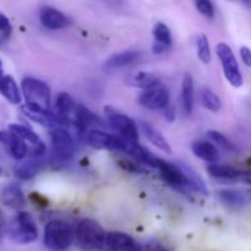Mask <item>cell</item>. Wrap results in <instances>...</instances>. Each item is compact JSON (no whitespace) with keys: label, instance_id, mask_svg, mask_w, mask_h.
I'll list each match as a JSON object with an SVG mask.
<instances>
[{"label":"cell","instance_id":"44","mask_svg":"<svg viewBox=\"0 0 251 251\" xmlns=\"http://www.w3.org/2000/svg\"><path fill=\"white\" fill-rule=\"evenodd\" d=\"M0 173H1V169H0Z\"/></svg>","mask_w":251,"mask_h":251},{"label":"cell","instance_id":"42","mask_svg":"<svg viewBox=\"0 0 251 251\" xmlns=\"http://www.w3.org/2000/svg\"><path fill=\"white\" fill-rule=\"evenodd\" d=\"M0 44H1V38H0Z\"/></svg>","mask_w":251,"mask_h":251},{"label":"cell","instance_id":"6","mask_svg":"<svg viewBox=\"0 0 251 251\" xmlns=\"http://www.w3.org/2000/svg\"><path fill=\"white\" fill-rule=\"evenodd\" d=\"M216 51H217L221 64H222L223 73H225V76L228 82L233 87H242L244 81H243L242 73H240L239 65H238V61L235 59L232 48L227 43H223L222 42V43L217 44Z\"/></svg>","mask_w":251,"mask_h":251},{"label":"cell","instance_id":"36","mask_svg":"<svg viewBox=\"0 0 251 251\" xmlns=\"http://www.w3.org/2000/svg\"><path fill=\"white\" fill-rule=\"evenodd\" d=\"M166 112H164V115H166V119L168 120V122H173L174 119H176V112H174L173 108L169 105L168 108H166Z\"/></svg>","mask_w":251,"mask_h":251},{"label":"cell","instance_id":"28","mask_svg":"<svg viewBox=\"0 0 251 251\" xmlns=\"http://www.w3.org/2000/svg\"><path fill=\"white\" fill-rule=\"evenodd\" d=\"M159 83L158 77L154 74L149 73V71H140L132 77V85L136 87L149 90V88L154 87Z\"/></svg>","mask_w":251,"mask_h":251},{"label":"cell","instance_id":"5","mask_svg":"<svg viewBox=\"0 0 251 251\" xmlns=\"http://www.w3.org/2000/svg\"><path fill=\"white\" fill-rule=\"evenodd\" d=\"M104 114L108 124L120 135V137L132 142H139V129L131 118L109 105L104 108Z\"/></svg>","mask_w":251,"mask_h":251},{"label":"cell","instance_id":"2","mask_svg":"<svg viewBox=\"0 0 251 251\" xmlns=\"http://www.w3.org/2000/svg\"><path fill=\"white\" fill-rule=\"evenodd\" d=\"M105 234L100 223L91 218H83L75 228V242L83 251L102 250Z\"/></svg>","mask_w":251,"mask_h":251},{"label":"cell","instance_id":"15","mask_svg":"<svg viewBox=\"0 0 251 251\" xmlns=\"http://www.w3.org/2000/svg\"><path fill=\"white\" fill-rule=\"evenodd\" d=\"M39 20L48 29H61L69 26V19L59 10L51 6H43L39 11Z\"/></svg>","mask_w":251,"mask_h":251},{"label":"cell","instance_id":"19","mask_svg":"<svg viewBox=\"0 0 251 251\" xmlns=\"http://www.w3.org/2000/svg\"><path fill=\"white\" fill-rule=\"evenodd\" d=\"M152 33H153V38L156 41V43L153 44V53H163L172 46V33L167 25L158 22L154 25Z\"/></svg>","mask_w":251,"mask_h":251},{"label":"cell","instance_id":"33","mask_svg":"<svg viewBox=\"0 0 251 251\" xmlns=\"http://www.w3.org/2000/svg\"><path fill=\"white\" fill-rule=\"evenodd\" d=\"M118 164H119L120 168H123L124 171L126 172H130V173H144V169H142V167L140 166V164L135 163L134 161H131V159H126V158H122L118 161Z\"/></svg>","mask_w":251,"mask_h":251},{"label":"cell","instance_id":"17","mask_svg":"<svg viewBox=\"0 0 251 251\" xmlns=\"http://www.w3.org/2000/svg\"><path fill=\"white\" fill-rule=\"evenodd\" d=\"M0 199L6 207L12 208V210H20L26 203L24 191L17 184H9L5 186L0 194Z\"/></svg>","mask_w":251,"mask_h":251},{"label":"cell","instance_id":"22","mask_svg":"<svg viewBox=\"0 0 251 251\" xmlns=\"http://www.w3.org/2000/svg\"><path fill=\"white\" fill-rule=\"evenodd\" d=\"M194 154L198 156L202 161L210 162V163H216L220 159V152L217 147L213 144L207 141H196L191 145Z\"/></svg>","mask_w":251,"mask_h":251},{"label":"cell","instance_id":"4","mask_svg":"<svg viewBox=\"0 0 251 251\" xmlns=\"http://www.w3.org/2000/svg\"><path fill=\"white\" fill-rule=\"evenodd\" d=\"M9 237L17 244H29L38 238V228L31 213H17L9 227Z\"/></svg>","mask_w":251,"mask_h":251},{"label":"cell","instance_id":"38","mask_svg":"<svg viewBox=\"0 0 251 251\" xmlns=\"http://www.w3.org/2000/svg\"><path fill=\"white\" fill-rule=\"evenodd\" d=\"M233 1H239L242 2V4H244L245 6L251 7V0H233Z\"/></svg>","mask_w":251,"mask_h":251},{"label":"cell","instance_id":"32","mask_svg":"<svg viewBox=\"0 0 251 251\" xmlns=\"http://www.w3.org/2000/svg\"><path fill=\"white\" fill-rule=\"evenodd\" d=\"M194 2H195L196 9L201 15L210 20L215 17V7H213L211 0H194Z\"/></svg>","mask_w":251,"mask_h":251},{"label":"cell","instance_id":"14","mask_svg":"<svg viewBox=\"0 0 251 251\" xmlns=\"http://www.w3.org/2000/svg\"><path fill=\"white\" fill-rule=\"evenodd\" d=\"M76 105L77 104L69 93H59L55 100V115L58 117L60 124H70L74 113H75Z\"/></svg>","mask_w":251,"mask_h":251},{"label":"cell","instance_id":"27","mask_svg":"<svg viewBox=\"0 0 251 251\" xmlns=\"http://www.w3.org/2000/svg\"><path fill=\"white\" fill-rule=\"evenodd\" d=\"M178 166L180 167L181 171H183L184 174H185V176H186V179H188L189 184H190L191 189H194V190L199 191V193H201V194H207V189H206L205 183H203V180L201 179V176H199L195 171H193V169H191L190 167L185 163H179Z\"/></svg>","mask_w":251,"mask_h":251},{"label":"cell","instance_id":"26","mask_svg":"<svg viewBox=\"0 0 251 251\" xmlns=\"http://www.w3.org/2000/svg\"><path fill=\"white\" fill-rule=\"evenodd\" d=\"M39 169H41V163L38 159L31 158L19 164L15 169V173L22 180H29L38 174Z\"/></svg>","mask_w":251,"mask_h":251},{"label":"cell","instance_id":"11","mask_svg":"<svg viewBox=\"0 0 251 251\" xmlns=\"http://www.w3.org/2000/svg\"><path fill=\"white\" fill-rule=\"evenodd\" d=\"M103 251H141L140 245L123 232H109L105 234L103 242Z\"/></svg>","mask_w":251,"mask_h":251},{"label":"cell","instance_id":"41","mask_svg":"<svg viewBox=\"0 0 251 251\" xmlns=\"http://www.w3.org/2000/svg\"><path fill=\"white\" fill-rule=\"evenodd\" d=\"M0 238H1V226H0Z\"/></svg>","mask_w":251,"mask_h":251},{"label":"cell","instance_id":"20","mask_svg":"<svg viewBox=\"0 0 251 251\" xmlns=\"http://www.w3.org/2000/svg\"><path fill=\"white\" fill-rule=\"evenodd\" d=\"M140 58V51L137 50H126L122 53L114 54L109 56L104 63L105 70H114V69L124 68V66L130 65L135 63Z\"/></svg>","mask_w":251,"mask_h":251},{"label":"cell","instance_id":"8","mask_svg":"<svg viewBox=\"0 0 251 251\" xmlns=\"http://www.w3.org/2000/svg\"><path fill=\"white\" fill-rule=\"evenodd\" d=\"M156 168L159 171L162 179L171 188L176 189L178 191H184V193L190 188V184H189L185 174H184V172L181 171L178 164L171 163V162L158 158Z\"/></svg>","mask_w":251,"mask_h":251},{"label":"cell","instance_id":"3","mask_svg":"<svg viewBox=\"0 0 251 251\" xmlns=\"http://www.w3.org/2000/svg\"><path fill=\"white\" fill-rule=\"evenodd\" d=\"M75 242V229L69 223L54 220L44 228V245L51 251H65Z\"/></svg>","mask_w":251,"mask_h":251},{"label":"cell","instance_id":"1","mask_svg":"<svg viewBox=\"0 0 251 251\" xmlns=\"http://www.w3.org/2000/svg\"><path fill=\"white\" fill-rule=\"evenodd\" d=\"M26 107L33 110H50V88L44 81L36 77H25L21 81Z\"/></svg>","mask_w":251,"mask_h":251},{"label":"cell","instance_id":"24","mask_svg":"<svg viewBox=\"0 0 251 251\" xmlns=\"http://www.w3.org/2000/svg\"><path fill=\"white\" fill-rule=\"evenodd\" d=\"M207 172L211 176L218 179H227V180H239L242 171L232 166H223V164L213 163L207 167Z\"/></svg>","mask_w":251,"mask_h":251},{"label":"cell","instance_id":"10","mask_svg":"<svg viewBox=\"0 0 251 251\" xmlns=\"http://www.w3.org/2000/svg\"><path fill=\"white\" fill-rule=\"evenodd\" d=\"M169 100L171 97L168 88L159 83L154 87L145 90L139 98V102L149 109H166L169 107Z\"/></svg>","mask_w":251,"mask_h":251},{"label":"cell","instance_id":"31","mask_svg":"<svg viewBox=\"0 0 251 251\" xmlns=\"http://www.w3.org/2000/svg\"><path fill=\"white\" fill-rule=\"evenodd\" d=\"M207 136L210 137V139L212 140L216 145H218V146L222 147V149L229 150V151L230 150H234V145H233L232 142L227 139V136H225L223 134H221L220 131H216V130H210V131H207Z\"/></svg>","mask_w":251,"mask_h":251},{"label":"cell","instance_id":"40","mask_svg":"<svg viewBox=\"0 0 251 251\" xmlns=\"http://www.w3.org/2000/svg\"><path fill=\"white\" fill-rule=\"evenodd\" d=\"M157 251H169V250H166V249H159V250H157Z\"/></svg>","mask_w":251,"mask_h":251},{"label":"cell","instance_id":"9","mask_svg":"<svg viewBox=\"0 0 251 251\" xmlns=\"http://www.w3.org/2000/svg\"><path fill=\"white\" fill-rule=\"evenodd\" d=\"M86 139H87L90 146L97 150L125 152V147H126V140L120 136L107 134V132L102 131V130H90V131H87Z\"/></svg>","mask_w":251,"mask_h":251},{"label":"cell","instance_id":"34","mask_svg":"<svg viewBox=\"0 0 251 251\" xmlns=\"http://www.w3.org/2000/svg\"><path fill=\"white\" fill-rule=\"evenodd\" d=\"M12 33V26L10 24L9 19L4 12L0 11V34L4 39H7Z\"/></svg>","mask_w":251,"mask_h":251},{"label":"cell","instance_id":"23","mask_svg":"<svg viewBox=\"0 0 251 251\" xmlns=\"http://www.w3.org/2000/svg\"><path fill=\"white\" fill-rule=\"evenodd\" d=\"M181 103L185 115H191L194 110V78L189 73L184 75L181 83Z\"/></svg>","mask_w":251,"mask_h":251},{"label":"cell","instance_id":"13","mask_svg":"<svg viewBox=\"0 0 251 251\" xmlns=\"http://www.w3.org/2000/svg\"><path fill=\"white\" fill-rule=\"evenodd\" d=\"M0 144L4 145L7 153L17 161H21L29 153V149L26 142L10 130L0 131Z\"/></svg>","mask_w":251,"mask_h":251},{"label":"cell","instance_id":"25","mask_svg":"<svg viewBox=\"0 0 251 251\" xmlns=\"http://www.w3.org/2000/svg\"><path fill=\"white\" fill-rule=\"evenodd\" d=\"M217 196L225 205L232 206V207L244 206L248 202V198L244 193L239 190H233V189H222L218 191Z\"/></svg>","mask_w":251,"mask_h":251},{"label":"cell","instance_id":"35","mask_svg":"<svg viewBox=\"0 0 251 251\" xmlns=\"http://www.w3.org/2000/svg\"><path fill=\"white\" fill-rule=\"evenodd\" d=\"M240 58H242L243 63L248 66V68H251V49L248 48V47H242L240 48Z\"/></svg>","mask_w":251,"mask_h":251},{"label":"cell","instance_id":"12","mask_svg":"<svg viewBox=\"0 0 251 251\" xmlns=\"http://www.w3.org/2000/svg\"><path fill=\"white\" fill-rule=\"evenodd\" d=\"M9 130L14 132V134H16L19 137H21V139L26 142V145L29 149V153H31L32 156L39 157L44 153L46 146H44L42 140L39 139V136L33 131V130L25 126V125L20 124H10Z\"/></svg>","mask_w":251,"mask_h":251},{"label":"cell","instance_id":"43","mask_svg":"<svg viewBox=\"0 0 251 251\" xmlns=\"http://www.w3.org/2000/svg\"><path fill=\"white\" fill-rule=\"evenodd\" d=\"M0 217H1V212H0Z\"/></svg>","mask_w":251,"mask_h":251},{"label":"cell","instance_id":"18","mask_svg":"<svg viewBox=\"0 0 251 251\" xmlns=\"http://www.w3.org/2000/svg\"><path fill=\"white\" fill-rule=\"evenodd\" d=\"M0 95L12 104H19L21 102V93L16 81L10 75L0 73Z\"/></svg>","mask_w":251,"mask_h":251},{"label":"cell","instance_id":"39","mask_svg":"<svg viewBox=\"0 0 251 251\" xmlns=\"http://www.w3.org/2000/svg\"><path fill=\"white\" fill-rule=\"evenodd\" d=\"M1 68H2V63H1V60H0V73H2Z\"/></svg>","mask_w":251,"mask_h":251},{"label":"cell","instance_id":"30","mask_svg":"<svg viewBox=\"0 0 251 251\" xmlns=\"http://www.w3.org/2000/svg\"><path fill=\"white\" fill-rule=\"evenodd\" d=\"M196 46H198L199 59L203 64H208L211 61V48L210 42L205 34H199L196 38Z\"/></svg>","mask_w":251,"mask_h":251},{"label":"cell","instance_id":"16","mask_svg":"<svg viewBox=\"0 0 251 251\" xmlns=\"http://www.w3.org/2000/svg\"><path fill=\"white\" fill-rule=\"evenodd\" d=\"M74 125L77 127L80 131H87L91 126H96V125H103V122L100 118H98L95 113L91 112L90 109L82 104L76 105L75 113H74L73 120H71ZM90 131V130H88Z\"/></svg>","mask_w":251,"mask_h":251},{"label":"cell","instance_id":"7","mask_svg":"<svg viewBox=\"0 0 251 251\" xmlns=\"http://www.w3.org/2000/svg\"><path fill=\"white\" fill-rule=\"evenodd\" d=\"M51 150L55 158L66 161L75 153V142L73 136L64 127L56 126L50 131Z\"/></svg>","mask_w":251,"mask_h":251},{"label":"cell","instance_id":"37","mask_svg":"<svg viewBox=\"0 0 251 251\" xmlns=\"http://www.w3.org/2000/svg\"><path fill=\"white\" fill-rule=\"evenodd\" d=\"M239 180L244 181V183L250 184L251 185V172H243L242 171V176H240Z\"/></svg>","mask_w":251,"mask_h":251},{"label":"cell","instance_id":"21","mask_svg":"<svg viewBox=\"0 0 251 251\" xmlns=\"http://www.w3.org/2000/svg\"><path fill=\"white\" fill-rule=\"evenodd\" d=\"M140 126H141V130L142 132H144L145 136H146V139L149 140L153 146H156L157 149L161 150L162 152L171 153L172 152L171 145L168 144V141L164 139L163 135H162L158 130L154 129V127L147 122H141Z\"/></svg>","mask_w":251,"mask_h":251},{"label":"cell","instance_id":"29","mask_svg":"<svg viewBox=\"0 0 251 251\" xmlns=\"http://www.w3.org/2000/svg\"><path fill=\"white\" fill-rule=\"evenodd\" d=\"M202 104L206 109L211 110V112H218L222 108L221 98L208 88H205L202 91Z\"/></svg>","mask_w":251,"mask_h":251}]
</instances>
